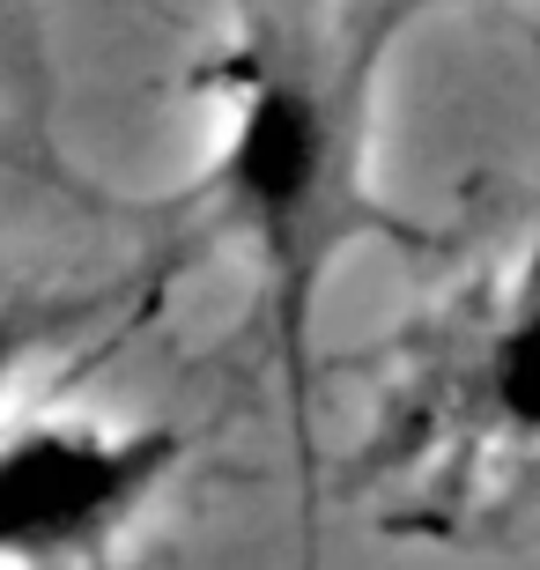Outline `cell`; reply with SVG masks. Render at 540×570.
<instances>
[{
  "label": "cell",
  "instance_id": "obj_1",
  "mask_svg": "<svg viewBox=\"0 0 540 570\" xmlns=\"http://www.w3.org/2000/svg\"><path fill=\"white\" fill-rule=\"evenodd\" d=\"M363 67L371 52L326 60L267 22L237 30L223 52L200 60V89L215 111L208 200L267 282L274 356L296 423L312 401V318L333 259L363 230L408 237V223H393L363 186Z\"/></svg>",
  "mask_w": 540,
  "mask_h": 570
},
{
  "label": "cell",
  "instance_id": "obj_2",
  "mask_svg": "<svg viewBox=\"0 0 540 570\" xmlns=\"http://www.w3.org/2000/svg\"><path fill=\"white\" fill-rule=\"evenodd\" d=\"M193 430L170 415L16 407L0 438V556L8 570H89L170 497Z\"/></svg>",
  "mask_w": 540,
  "mask_h": 570
},
{
  "label": "cell",
  "instance_id": "obj_3",
  "mask_svg": "<svg viewBox=\"0 0 540 570\" xmlns=\"http://www.w3.org/2000/svg\"><path fill=\"white\" fill-rule=\"evenodd\" d=\"M459 393H467V430L519 460H540V223L526 237L511 289L497 296V312L481 318L459 363Z\"/></svg>",
  "mask_w": 540,
  "mask_h": 570
}]
</instances>
